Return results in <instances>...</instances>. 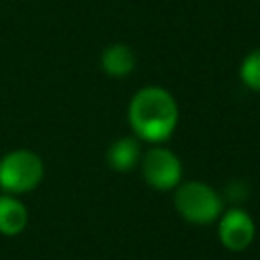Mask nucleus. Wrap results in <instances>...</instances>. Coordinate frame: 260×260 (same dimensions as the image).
<instances>
[{"label": "nucleus", "mask_w": 260, "mask_h": 260, "mask_svg": "<svg viewBox=\"0 0 260 260\" xmlns=\"http://www.w3.org/2000/svg\"><path fill=\"white\" fill-rule=\"evenodd\" d=\"M100 67L110 77H128L136 69V53L126 43H112L104 47Z\"/></svg>", "instance_id": "7"}, {"label": "nucleus", "mask_w": 260, "mask_h": 260, "mask_svg": "<svg viewBox=\"0 0 260 260\" xmlns=\"http://www.w3.org/2000/svg\"><path fill=\"white\" fill-rule=\"evenodd\" d=\"M128 126L144 144H165L177 130L179 104L162 85H144L128 102Z\"/></svg>", "instance_id": "1"}, {"label": "nucleus", "mask_w": 260, "mask_h": 260, "mask_svg": "<svg viewBox=\"0 0 260 260\" xmlns=\"http://www.w3.org/2000/svg\"><path fill=\"white\" fill-rule=\"evenodd\" d=\"M142 156V142L130 134L120 136L106 148V165L116 173H128L138 167Z\"/></svg>", "instance_id": "6"}, {"label": "nucleus", "mask_w": 260, "mask_h": 260, "mask_svg": "<svg viewBox=\"0 0 260 260\" xmlns=\"http://www.w3.org/2000/svg\"><path fill=\"white\" fill-rule=\"evenodd\" d=\"M45 179V162L30 148L8 150L0 158V191L8 195H24L35 191Z\"/></svg>", "instance_id": "3"}, {"label": "nucleus", "mask_w": 260, "mask_h": 260, "mask_svg": "<svg viewBox=\"0 0 260 260\" xmlns=\"http://www.w3.org/2000/svg\"><path fill=\"white\" fill-rule=\"evenodd\" d=\"M217 223V238L221 246L230 252H244L252 246L256 238V223L254 217L240 205H232L223 209Z\"/></svg>", "instance_id": "5"}, {"label": "nucleus", "mask_w": 260, "mask_h": 260, "mask_svg": "<svg viewBox=\"0 0 260 260\" xmlns=\"http://www.w3.org/2000/svg\"><path fill=\"white\" fill-rule=\"evenodd\" d=\"M246 197H248V187H246V183H242V181H232V183H228L225 189H223V195H221L223 203L228 201V203H232V205H240Z\"/></svg>", "instance_id": "10"}, {"label": "nucleus", "mask_w": 260, "mask_h": 260, "mask_svg": "<svg viewBox=\"0 0 260 260\" xmlns=\"http://www.w3.org/2000/svg\"><path fill=\"white\" fill-rule=\"evenodd\" d=\"M238 75H240V81L252 89V91H258L260 93V47L252 49L240 63V69H238Z\"/></svg>", "instance_id": "9"}, {"label": "nucleus", "mask_w": 260, "mask_h": 260, "mask_svg": "<svg viewBox=\"0 0 260 260\" xmlns=\"http://www.w3.org/2000/svg\"><path fill=\"white\" fill-rule=\"evenodd\" d=\"M173 205L177 213L193 225H211L225 209L221 193L197 179L181 181L173 189Z\"/></svg>", "instance_id": "2"}, {"label": "nucleus", "mask_w": 260, "mask_h": 260, "mask_svg": "<svg viewBox=\"0 0 260 260\" xmlns=\"http://www.w3.org/2000/svg\"><path fill=\"white\" fill-rule=\"evenodd\" d=\"M28 225V209L18 199V195L0 193V234L2 236H18Z\"/></svg>", "instance_id": "8"}, {"label": "nucleus", "mask_w": 260, "mask_h": 260, "mask_svg": "<svg viewBox=\"0 0 260 260\" xmlns=\"http://www.w3.org/2000/svg\"><path fill=\"white\" fill-rule=\"evenodd\" d=\"M144 183L154 191H173L183 181V162L165 144H150L138 162Z\"/></svg>", "instance_id": "4"}]
</instances>
